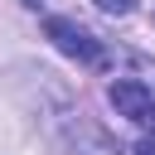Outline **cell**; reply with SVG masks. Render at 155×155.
<instances>
[{
  "label": "cell",
  "mask_w": 155,
  "mask_h": 155,
  "mask_svg": "<svg viewBox=\"0 0 155 155\" xmlns=\"http://www.w3.org/2000/svg\"><path fill=\"white\" fill-rule=\"evenodd\" d=\"M107 97H111L116 116H126V121H136L140 131L155 136V92H150L145 82H136V78H116Z\"/></svg>",
  "instance_id": "2"
},
{
  "label": "cell",
  "mask_w": 155,
  "mask_h": 155,
  "mask_svg": "<svg viewBox=\"0 0 155 155\" xmlns=\"http://www.w3.org/2000/svg\"><path fill=\"white\" fill-rule=\"evenodd\" d=\"M97 5H102L107 15H131V10H136V0H97Z\"/></svg>",
  "instance_id": "3"
},
{
  "label": "cell",
  "mask_w": 155,
  "mask_h": 155,
  "mask_svg": "<svg viewBox=\"0 0 155 155\" xmlns=\"http://www.w3.org/2000/svg\"><path fill=\"white\" fill-rule=\"evenodd\" d=\"M24 5H39V0H24Z\"/></svg>",
  "instance_id": "5"
},
{
  "label": "cell",
  "mask_w": 155,
  "mask_h": 155,
  "mask_svg": "<svg viewBox=\"0 0 155 155\" xmlns=\"http://www.w3.org/2000/svg\"><path fill=\"white\" fill-rule=\"evenodd\" d=\"M136 155H155V136H145V140L136 145Z\"/></svg>",
  "instance_id": "4"
},
{
  "label": "cell",
  "mask_w": 155,
  "mask_h": 155,
  "mask_svg": "<svg viewBox=\"0 0 155 155\" xmlns=\"http://www.w3.org/2000/svg\"><path fill=\"white\" fill-rule=\"evenodd\" d=\"M44 34L68 53V58H78L82 68H107V44L97 39V34H87L78 19H63V15H53L48 24H44Z\"/></svg>",
  "instance_id": "1"
}]
</instances>
